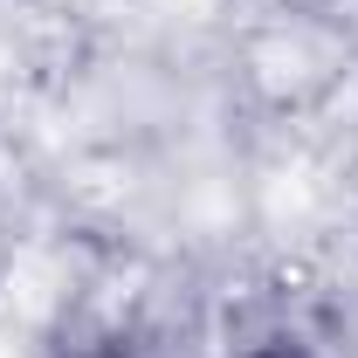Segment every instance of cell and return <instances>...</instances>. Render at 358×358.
Segmentation results:
<instances>
[{"instance_id":"6da1fadb","label":"cell","mask_w":358,"mask_h":358,"mask_svg":"<svg viewBox=\"0 0 358 358\" xmlns=\"http://www.w3.org/2000/svg\"><path fill=\"white\" fill-rule=\"evenodd\" d=\"M255 358H303V352H289V345H268V352H255Z\"/></svg>"}]
</instances>
